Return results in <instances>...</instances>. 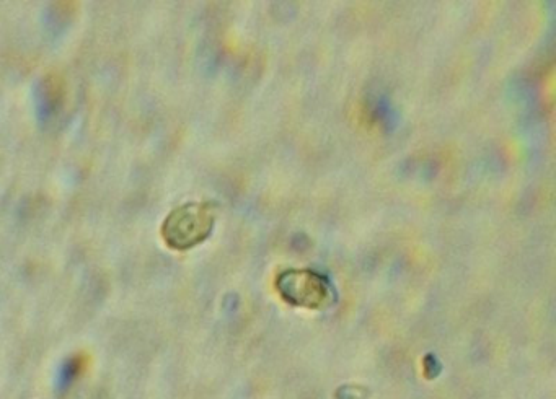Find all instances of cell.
I'll return each mask as SVG.
<instances>
[{
  "instance_id": "obj_1",
  "label": "cell",
  "mask_w": 556,
  "mask_h": 399,
  "mask_svg": "<svg viewBox=\"0 0 556 399\" xmlns=\"http://www.w3.org/2000/svg\"><path fill=\"white\" fill-rule=\"evenodd\" d=\"M212 225L211 206L206 202H190L168 215L162 227V237L173 250H190L209 237Z\"/></svg>"
},
{
  "instance_id": "obj_2",
  "label": "cell",
  "mask_w": 556,
  "mask_h": 399,
  "mask_svg": "<svg viewBox=\"0 0 556 399\" xmlns=\"http://www.w3.org/2000/svg\"><path fill=\"white\" fill-rule=\"evenodd\" d=\"M278 289L287 302L299 307L320 308L328 300V289L322 277L314 272H284Z\"/></svg>"
},
{
  "instance_id": "obj_3",
  "label": "cell",
  "mask_w": 556,
  "mask_h": 399,
  "mask_svg": "<svg viewBox=\"0 0 556 399\" xmlns=\"http://www.w3.org/2000/svg\"><path fill=\"white\" fill-rule=\"evenodd\" d=\"M82 369V362L79 359H69L61 365L58 375H56V388L58 390H66L71 383L76 380L77 375Z\"/></svg>"
}]
</instances>
